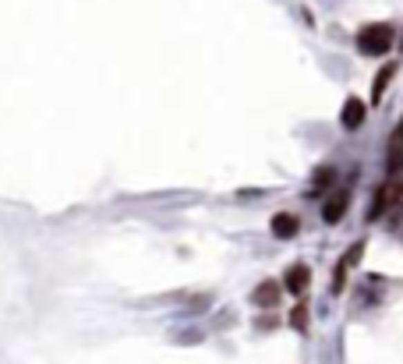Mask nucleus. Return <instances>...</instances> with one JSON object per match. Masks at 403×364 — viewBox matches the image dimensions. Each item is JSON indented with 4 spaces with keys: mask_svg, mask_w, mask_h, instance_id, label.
<instances>
[{
    "mask_svg": "<svg viewBox=\"0 0 403 364\" xmlns=\"http://www.w3.org/2000/svg\"><path fill=\"white\" fill-rule=\"evenodd\" d=\"M393 46V28L389 25H364L357 32V50L368 57H382Z\"/></svg>",
    "mask_w": 403,
    "mask_h": 364,
    "instance_id": "1",
    "label": "nucleus"
},
{
    "mask_svg": "<svg viewBox=\"0 0 403 364\" xmlns=\"http://www.w3.org/2000/svg\"><path fill=\"white\" fill-rule=\"evenodd\" d=\"M308 283H312V269H308L304 262H297V265H290L287 269V276H283V287L297 297V294H304L308 290Z\"/></svg>",
    "mask_w": 403,
    "mask_h": 364,
    "instance_id": "2",
    "label": "nucleus"
},
{
    "mask_svg": "<svg viewBox=\"0 0 403 364\" xmlns=\"http://www.w3.org/2000/svg\"><path fill=\"white\" fill-rule=\"evenodd\" d=\"M347 202H350L347 191H336L332 198H326V205H322V220H326V223H339V220H344V212H347Z\"/></svg>",
    "mask_w": 403,
    "mask_h": 364,
    "instance_id": "3",
    "label": "nucleus"
},
{
    "mask_svg": "<svg viewBox=\"0 0 403 364\" xmlns=\"http://www.w3.org/2000/svg\"><path fill=\"white\" fill-rule=\"evenodd\" d=\"M297 230H301V220L294 216V212H276V216H272V233L280 240H290Z\"/></svg>",
    "mask_w": 403,
    "mask_h": 364,
    "instance_id": "4",
    "label": "nucleus"
},
{
    "mask_svg": "<svg viewBox=\"0 0 403 364\" xmlns=\"http://www.w3.org/2000/svg\"><path fill=\"white\" fill-rule=\"evenodd\" d=\"M339 120H344V128H361L364 124V103L361 99H347L344 103V117Z\"/></svg>",
    "mask_w": 403,
    "mask_h": 364,
    "instance_id": "5",
    "label": "nucleus"
},
{
    "mask_svg": "<svg viewBox=\"0 0 403 364\" xmlns=\"http://www.w3.org/2000/svg\"><path fill=\"white\" fill-rule=\"evenodd\" d=\"M276 297H280V287H276V283H259V287H255V294H252V300H255L259 308L276 305Z\"/></svg>",
    "mask_w": 403,
    "mask_h": 364,
    "instance_id": "6",
    "label": "nucleus"
},
{
    "mask_svg": "<svg viewBox=\"0 0 403 364\" xmlns=\"http://www.w3.org/2000/svg\"><path fill=\"white\" fill-rule=\"evenodd\" d=\"M400 195H403V184H386V188H379V198H375V209H371V216H375L379 209H389Z\"/></svg>",
    "mask_w": 403,
    "mask_h": 364,
    "instance_id": "7",
    "label": "nucleus"
},
{
    "mask_svg": "<svg viewBox=\"0 0 403 364\" xmlns=\"http://www.w3.org/2000/svg\"><path fill=\"white\" fill-rule=\"evenodd\" d=\"M290 325H294V329H301V332L308 329V308H304V305H297V308H294V315H290Z\"/></svg>",
    "mask_w": 403,
    "mask_h": 364,
    "instance_id": "8",
    "label": "nucleus"
},
{
    "mask_svg": "<svg viewBox=\"0 0 403 364\" xmlns=\"http://www.w3.org/2000/svg\"><path fill=\"white\" fill-rule=\"evenodd\" d=\"M389 78H393V64H389V68H386V71H382V75L375 78V93H371V96H375V99H382V93H386Z\"/></svg>",
    "mask_w": 403,
    "mask_h": 364,
    "instance_id": "9",
    "label": "nucleus"
}]
</instances>
